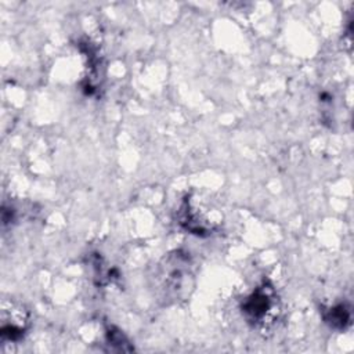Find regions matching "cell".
I'll return each instance as SVG.
<instances>
[{
	"mask_svg": "<svg viewBox=\"0 0 354 354\" xmlns=\"http://www.w3.org/2000/svg\"><path fill=\"white\" fill-rule=\"evenodd\" d=\"M243 311L249 322L256 326H267L278 314V303L274 292L268 286H260L243 304Z\"/></svg>",
	"mask_w": 354,
	"mask_h": 354,
	"instance_id": "1",
	"label": "cell"
},
{
	"mask_svg": "<svg viewBox=\"0 0 354 354\" xmlns=\"http://www.w3.org/2000/svg\"><path fill=\"white\" fill-rule=\"evenodd\" d=\"M1 336L15 340L24 335V330L28 324V314L26 311L19 306L15 307L11 304V317L8 314L1 315Z\"/></svg>",
	"mask_w": 354,
	"mask_h": 354,
	"instance_id": "2",
	"label": "cell"
}]
</instances>
